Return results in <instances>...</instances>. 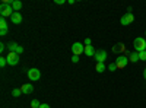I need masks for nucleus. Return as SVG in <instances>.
Listing matches in <instances>:
<instances>
[{"mask_svg":"<svg viewBox=\"0 0 146 108\" xmlns=\"http://www.w3.org/2000/svg\"><path fill=\"white\" fill-rule=\"evenodd\" d=\"M127 63H129V57H126V56H118V57L115 58V66H117V69H124V67L127 66Z\"/></svg>","mask_w":146,"mask_h":108,"instance_id":"4","label":"nucleus"},{"mask_svg":"<svg viewBox=\"0 0 146 108\" xmlns=\"http://www.w3.org/2000/svg\"><path fill=\"white\" fill-rule=\"evenodd\" d=\"M108 70H110V72H115V70H117L115 63H111V64H110V66H108Z\"/></svg>","mask_w":146,"mask_h":108,"instance_id":"22","label":"nucleus"},{"mask_svg":"<svg viewBox=\"0 0 146 108\" xmlns=\"http://www.w3.org/2000/svg\"><path fill=\"white\" fill-rule=\"evenodd\" d=\"M7 64V60H6V57H2L0 58V67H5Z\"/></svg>","mask_w":146,"mask_h":108,"instance_id":"19","label":"nucleus"},{"mask_svg":"<svg viewBox=\"0 0 146 108\" xmlns=\"http://www.w3.org/2000/svg\"><path fill=\"white\" fill-rule=\"evenodd\" d=\"M28 78L34 82V80H38L40 78H41V73H40V70L38 69H35V67H32V69H29L28 70Z\"/></svg>","mask_w":146,"mask_h":108,"instance_id":"9","label":"nucleus"},{"mask_svg":"<svg viewBox=\"0 0 146 108\" xmlns=\"http://www.w3.org/2000/svg\"><path fill=\"white\" fill-rule=\"evenodd\" d=\"M21 93H22L21 89H13V91H12V95H13V97H19Z\"/></svg>","mask_w":146,"mask_h":108,"instance_id":"21","label":"nucleus"},{"mask_svg":"<svg viewBox=\"0 0 146 108\" xmlns=\"http://www.w3.org/2000/svg\"><path fill=\"white\" fill-rule=\"evenodd\" d=\"M21 91H22V93L28 95V93H32V91H34V86L31 85V83H25V85H22Z\"/></svg>","mask_w":146,"mask_h":108,"instance_id":"11","label":"nucleus"},{"mask_svg":"<svg viewBox=\"0 0 146 108\" xmlns=\"http://www.w3.org/2000/svg\"><path fill=\"white\" fill-rule=\"evenodd\" d=\"M139 60H143V62L146 60V50H145V51H140V53H139Z\"/></svg>","mask_w":146,"mask_h":108,"instance_id":"20","label":"nucleus"},{"mask_svg":"<svg viewBox=\"0 0 146 108\" xmlns=\"http://www.w3.org/2000/svg\"><path fill=\"white\" fill-rule=\"evenodd\" d=\"M113 53L114 54H120V53H124L127 57L130 56V53L127 51V48H126V45L123 44V42H117L114 47H113Z\"/></svg>","mask_w":146,"mask_h":108,"instance_id":"3","label":"nucleus"},{"mask_svg":"<svg viewBox=\"0 0 146 108\" xmlns=\"http://www.w3.org/2000/svg\"><path fill=\"white\" fill-rule=\"evenodd\" d=\"M40 108H50V105H48V104H41Z\"/></svg>","mask_w":146,"mask_h":108,"instance_id":"28","label":"nucleus"},{"mask_svg":"<svg viewBox=\"0 0 146 108\" xmlns=\"http://www.w3.org/2000/svg\"><path fill=\"white\" fill-rule=\"evenodd\" d=\"M95 70L98 72V73H102V72L105 70V64H104V63H96V66H95Z\"/></svg>","mask_w":146,"mask_h":108,"instance_id":"16","label":"nucleus"},{"mask_svg":"<svg viewBox=\"0 0 146 108\" xmlns=\"http://www.w3.org/2000/svg\"><path fill=\"white\" fill-rule=\"evenodd\" d=\"M12 7H13L15 12H19L22 9V2H19V0H13V3H12Z\"/></svg>","mask_w":146,"mask_h":108,"instance_id":"13","label":"nucleus"},{"mask_svg":"<svg viewBox=\"0 0 146 108\" xmlns=\"http://www.w3.org/2000/svg\"><path fill=\"white\" fill-rule=\"evenodd\" d=\"M145 35H146V31H145Z\"/></svg>","mask_w":146,"mask_h":108,"instance_id":"31","label":"nucleus"},{"mask_svg":"<svg viewBox=\"0 0 146 108\" xmlns=\"http://www.w3.org/2000/svg\"><path fill=\"white\" fill-rule=\"evenodd\" d=\"M64 0H56V5H63Z\"/></svg>","mask_w":146,"mask_h":108,"instance_id":"29","label":"nucleus"},{"mask_svg":"<svg viewBox=\"0 0 146 108\" xmlns=\"http://www.w3.org/2000/svg\"><path fill=\"white\" fill-rule=\"evenodd\" d=\"M85 54H86L88 57H94L95 56V50L92 45H85Z\"/></svg>","mask_w":146,"mask_h":108,"instance_id":"12","label":"nucleus"},{"mask_svg":"<svg viewBox=\"0 0 146 108\" xmlns=\"http://www.w3.org/2000/svg\"><path fill=\"white\" fill-rule=\"evenodd\" d=\"M72 51H73V56H80L82 53H85V45L80 42H75L72 45Z\"/></svg>","mask_w":146,"mask_h":108,"instance_id":"5","label":"nucleus"},{"mask_svg":"<svg viewBox=\"0 0 146 108\" xmlns=\"http://www.w3.org/2000/svg\"><path fill=\"white\" fill-rule=\"evenodd\" d=\"M133 21H135V16H133V13H131V12H130V13H129V12H127V13L126 15H123V16H121V25H130V23L133 22Z\"/></svg>","mask_w":146,"mask_h":108,"instance_id":"8","label":"nucleus"},{"mask_svg":"<svg viewBox=\"0 0 146 108\" xmlns=\"http://www.w3.org/2000/svg\"><path fill=\"white\" fill-rule=\"evenodd\" d=\"M7 31H9V29H0V35H2V37H5V35L7 34Z\"/></svg>","mask_w":146,"mask_h":108,"instance_id":"25","label":"nucleus"},{"mask_svg":"<svg viewBox=\"0 0 146 108\" xmlns=\"http://www.w3.org/2000/svg\"><path fill=\"white\" fill-rule=\"evenodd\" d=\"M5 50H6V45L2 42V44H0V51H5Z\"/></svg>","mask_w":146,"mask_h":108,"instance_id":"26","label":"nucleus"},{"mask_svg":"<svg viewBox=\"0 0 146 108\" xmlns=\"http://www.w3.org/2000/svg\"><path fill=\"white\" fill-rule=\"evenodd\" d=\"M0 29H9V28H7V22H6L5 18L0 19Z\"/></svg>","mask_w":146,"mask_h":108,"instance_id":"17","label":"nucleus"},{"mask_svg":"<svg viewBox=\"0 0 146 108\" xmlns=\"http://www.w3.org/2000/svg\"><path fill=\"white\" fill-rule=\"evenodd\" d=\"M139 60V53H130V56H129V62H133V63H136Z\"/></svg>","mask_w":146,"mask_h":108,"instance_id":"14","label":"nucleus"},{"mask_svg":"<svg viewBox=\"0 0 146 108\" xmlns=\"http://www.w3.org/2000/svg\"><path fill=\"white\" fill-rule=\"evenodd\" d=\"M18 47H19V45H18L16 42H9V45H7V48H9V53H15Z\"/></svg>","mask_w":146,"mask_h":108,"instance_id":"15","label":"nucleus"},{"mask_svg":"<svg viewBox=\"0 0 146 108\" xmlns=\"http://www.w3.org/2000/svg\"><path fill=\"white\" fill-rule=\"evenodd\" d=\"M143 78H145V79H146V69H145V70H143Z\"/></svg>","mask_w":146,"mask_h":108,"instance_id":"30","label":"nucleus"},{"mask_svg":"<svg viewBox=\"0 0 146 108\" xmlns=\"http://www.w3.org/2000/svg\"><path fill=\"white\" fill-rule=\"evenodd\" d=\"M72 62H73V63H78V62H79V56H73V57H72Z\"/></svg>","mask_w":146,"mask_h":108,"instance_id":"24","label":"nucleus"},{"mask_svg":"<svg viewBox=\"0 0 146 108\" xmlns=\"http://www.w3.org/2000/svg\"><path fill=\"white\" fill-rule=\"evenodd\" d=\"M85 45H92V44H91V38H86V40H85Z\"/></svg>","mask_w":146,"mask_h":108,"instance_id":"27","label":"nucleus"},{"mask_svg":"<svg viewBox=\"0 0 146 108\" xmlns=\"http://www.w3.org/2000/svg\"><path fill=\"white\" fill-rule=\"evenodd\" d=\"M10 21H12V23H16V25H19V23L22 22V15H21V12H13V15L10 16Z\"/></svg>","mask_w":146,"mask_h":108,"instance_id":"10","label":"nucleus"},{"mask_svg":"<svg viewBox=\"0 0 146 108\" xmlns=\"http://www.w3.org/2000/svg\"><path fill=\"white\" fill-rule=\"evenodd\" d=\"M15 53H16L18 56H19V54H22V53H23V47H21V45H19L18 48H16V51H15Z\"/></svg>","mask_w":146,"mask_h":108,"instance_id":"23","label":"nucleus"},{"mask_svg":"<svg viewBox=\"0 0 146 108\" xmlns=\"http://www.w3.org/2000/svg\"><path fill=\"white\" fill-rule=\"evenodd\" d=\"M13 7H12V5L9 3H3L0 5V15H2V18H6V16H12L13 15Z\"/></svg>","mask_w":146,"mask_h":108,"instance_id":"1","label":"nucleus"},{"mask_svg":"<svg viewBox=\"0 0 146 108\" xmlns=\"http://www.w3.org/2000/svg\"><path fill=\"white\" fill-rule=\"evenodd\" d=\"M94 57H95V60H96V63H104L105 58H107V51H105V50H96Z\"/></svg>","mask_w":146,"mask_h":108,"instance_id":"7","label":"nucleus"},{"mask_svg":"<svg viewBox=\"0 0 146 108\" xmlns=\"http://www.w3.org/2000/svg\"><path fill=\"white\" fill-rule=\"evenodd\" d=\"M6 60H7V64L9 66H16L19 63V56L16 53H9L7 57H6Z\"/></svg>","mask_w":146,"mask_h":108,"instance_id":"6","label":"nucleus"},{"mask_svg":"<svg viewBox=\"0 0 146 108\" xmlns=\"http://www.w3.org/2000/svg\"><path fill=\"white\" fill-rule=\"evenodd\" d=\"M133 45H135L136 53L145 51V50H146V40H145V38H136L135 41H133Z\"/></svg>","mask_w":146,"mask_h":108,"instance_id":"2","label":"nucleus"},{"mask_svg":"<svg viewBox=\"0 0 146 108\" xmlns=\"http://www.w3.org/2000/svg\"><path fill=\"white\" fill-rule=\"evenodd\" d=\"M40 101L38 99H32V102H31V108H40Z\"/></svg>","mask_w":146,"mask_h":108,"instance_id":"18","label":"nucleus"}]
</instances>
